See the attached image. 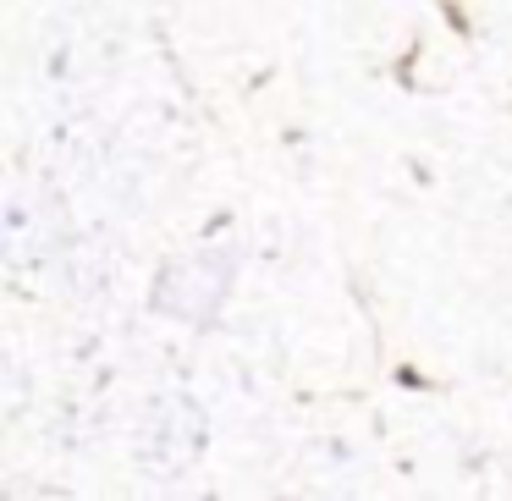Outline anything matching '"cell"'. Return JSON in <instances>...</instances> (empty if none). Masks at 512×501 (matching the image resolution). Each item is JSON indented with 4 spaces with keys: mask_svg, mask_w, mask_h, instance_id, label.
I'll list each match as a JSON object with an SVG mask.
<instances>
[{
    "mask_svg": "<svg viewBox=\"0 0 512 501\" xmlns=\"http://www.w3.org/2000/svg\"><path fill=\"white\" fill-rule=\"evenodd\" d=\"M221 265H226V259H221ZM221 265H215V254H204V259H193V265L166 270V281H160V287H177V298H155L160 314H177V320H204L210 309H221L226 281H232V270H221Z\"/></svg>",
    "mask_w": 512,
    "mask_h": 501,
    "instance_id": "cell-1",
    "label": "cell"
}]
</instances>
